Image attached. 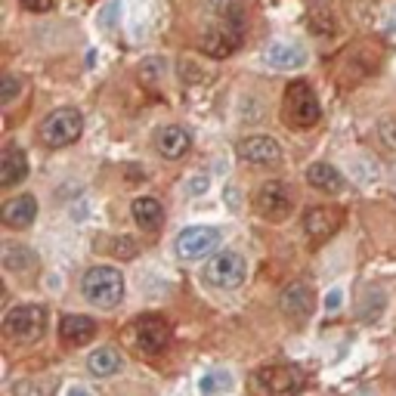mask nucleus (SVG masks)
Segmentation results:
<instances>
[{"instance_id": "13", "label": "nucleus", "mask_w": 396, "mask_h": 396, "mask_svg": "<svg viewBox=\"0 0 396 396\" xmlns=\"http://www.w3.org/2000/svg\"><path fill=\"white\" fill-rule=\"evenodd\" d=\"M155 149L164 161H180L186 152L192 149V133L186 131L183 124H167V127H161L155 136Z\"/></svg>"}, {"instance_id": "6", "label": "nucleus", "mask_w": 396, "mask_h": 396, "mask_svg": "<svg viewBox=\"0 0 396 396\" xmlns=\"http://www.w3.org/2000/svg\"><path fill=\"white\" fill-rule=\"evenodd\" d=\"M223 232L217 226H186V229L176 236L174 251L180 260H201V257L214 254V248H220Z\"/></svg>"}, {"instance_id": "27", "label": "nucleus", "mask_w": 396, "mask_h": 396, "mask_svg": "<svg viewBox=\"0 0 396 396\" xmlns=\"http://www.w3.org/2000/svg\"><path fill=\"white\" fill-rule=\"evenodd\" d=\"M19 90H22V84H19V78L16 75L0 78V102H13L16 96H19Z\"/></svg>"}, {"instance_id": "11", "label": "nucleus", "mask_w": 396, "mask_h": 396, "mask_svg": "<svg viewBox=\"0 0 396 396\" xmlns=\"http://www.w3.org/2000/svg\"><path fill=\"white\" fill-rule=\"evenodd\" d=\"M313 306H316V294H313V288L306 285V282H291V285L282 288V294H279V310L285 313L288 319H294V322L310 319Z\"/></svg>"}, {"instance_id": "14", "label": "nucleus", "mask_w": 396, "mask_h": 396, "mask_svg": "<svg viewBox=\"0 0 396 396\" xmlns=\"http://www.w3.org/2000/svg\"><path fill=\"white\" fill-rule=\"evenodd\" d=\"M337 223H341V217H337V211H331V208H310L304 214V232L313 245L328 241L337 232Z\"/></svg>"}, {"instance_id": "3", "label": "nucleus", "mask_w": 396, "mask_h": 396, "mask_svg": "<svg viewBox=\"0 0 396 396\" xmlns=\"http://www.w3.org/2000/svg\"><path fill=\"white\" fill-rule=\"evenodd\" d=\"M4 331L16 344H35L47 331V310L37 304H19L6 310L4 316Z\"/></svg>"}, {"instance_id": "16", "label": "nucleus", "mask_w": 396, "mask_h": 396, "mask_svg": "<svg viewBox=\"0 0 396 396\" xmlns=\"http://www.w3.org/2000/svg\"><path fill=\"white\" fill-rule=\"evenodd\" d=\"M25 176H28L25 149H19V145H6L4 155H0V186H4V189H13V186H19Z\"/></svg>"}, {"instance_id": "9", "label": "nucleus", "mask_w": 396, "mask_h": 396, "mask_svg": "<svg viewBox=\"0 0 396 396\" xmlns=\"http://www.w3.org/2000/svg\"><path fill=\"white\" fill-rule=\"evenodd\" d=\"M241 44H245V31H239L232 25H223V22L208 25L205 31H201V37H198L201 53L211 56V59H226V56H232Z\"/></svg>"}, {"instance_id": "26", "label": "nucleus", "mask_w": 396, "mask_h": 396, "mask_svg": "<svg viewBox=\"0 0 396 396\" xmlns=\"http://www.w3.org/2000/svg\"><path fill=\"white\" fill-rule=\"evenodd\" d=\"M109 254H115L118 260H131V257H136V241L133 239H112V248H106Z\"/></svg>"}, {"instance_id": "2", "label": "nucleus", "mask_w": 396, "mask_h": 396, "mask_svg": "<svg viewBox=\"0 0 396 396\" xmlns=\"http://www.w3.org/2000/svg\"><path fill=\"white\" fill-rule=\"evenodd\" d=\"M80 133H84V115L71 106L53 109L50 115L40 121V140L50 149H66V145L80 140Z\"/></svg>"}, {"instance_id": "22", "label": "nucleus", "mask_w": 396, "mask_h": 396, "mask_svg": "<svg viewBox=\"0 0 396 396\" xmlns=\"http://www.w3.org/2000/svg\"><path fill=\"white\" fill-rule=\"evenodd\" d=\"M0 263H4L6 272H31L37 266V254L31 251L28 245H19V241H6L4 254H0Z\"/></svg>"}, {"instance_id": "17", "label": "nucleus", "mask_w": 396, "mask_h": 396, "mask_svg": "<svg viewBox=\"0 0 396 396\" xmlns=\"http://www.w3.org/2000/svg\"><path fill=\"white\" fill-rule=\"evenodd\" d=\"M96 335V322L90 316H80V313H68L59 322V341L68 347H84L90 344Z\"/></svg>"}, {"instance_id": "24", "label": "nucleus", "mask_w": 396, "mask_h": 396, "mask_svg": "<svg viewBox=\"0 0 396 396\" xmlns=\"http://www.w3.org/2000/svg\"><path fill=\"white\" fill-rule=\"evenodd\" d=\"M384 306H387V294L381 288H368L366 294L359 297V306H356V319L371 325V322H378L384 316Z\"/></svg>"}, {"instance_id": "15", "label": "nucleus", "mask_w": 396, "mask_h": 396, "mask_svg": "<svg viewBox=\"0 0 396 396\" xmlns=\"http://www.w3.org/2000/svg\"><path fill=\"white\" fill-rule=\"evenodd\" d=\"M0 220L10 226V229H25V226L37 220V198L31 192H22V196L10 198L0 208Z\"/></svg>"}, {"instance_id": "21", "label": "nucleus", "mask_w": 396, "mask_h": 396, "mask_svg": "<svg viewBox=\"0 0 396 396\" xmlns=\"http://www.w3.org/2000/svg\"><path fill=\"white\" fill-rule=\"evenodd\" d=\"M131 214H133L136 226H140V229H149V232H158L161 223H164V208H161V201L152 198V196L133 198Z\"/></svg>"}, {"instance_id": "4", "label": "nucleus", "mask_w": 396, "mask_h": 396, "mask_svg": "<svg viewBox=\"0 0 396 396\" xmlns=\"http://www.w3.org/2000/svg\"><path fill=\"white\" fill-rule=\"evenodd\" d=\"M285 118L291 121V127H301V131L319 124L322 106H319L316 93L310 90V84H304V80L288 84V90H285Z\"/></svg>"}, {"instance_id": "28", "label": "nucleus", "mask_w": 396, "mask_h": 396, "mask_svg": "<svg viewBox=\"0 0 396 396\" xmlns=\"http://www.w3.org/2000/svg\"><path fill=\"white\" fill-rule=\"evenodd\" d=\"M378 136H381V143H384V149H390V152H396V121H381L378 124Z\"/></svg>"}, {"instance_id": "31", "label": "nucleus", "mask_w": 396, "mask_h": 396, "mask_svg": "<svg viewBox=\"0 0 396 396\" xmlns=\"http://www.w3.org/2000/svg\"><path fill=\"white\" fill-rule=\"evenodd\" d=\"M22 6H25L28 13H47V10H53V0H19Z\"/></svg>"}, {"instance_id": "18", "label": "nucleus", "mask_w": 396, "mask_h": 396, "mask_svg": "<svg viewBox=\"0 0 396 396\" xmlns=\"http://www.w3.org/2000/svg\"><path fill=\"white\" fill-rule=\"evenodd\" d=\"M263 59H266V66H272V68H279V71H294V68L306 66L304 47H297V44H282V40H279V44H270V47H266Z\"/></svg>"}, {"instance_id": "8", "label": "nucleus", "mask_w": 396, "mask_h": 396, "mask_svg": "<svg viewBox=\"0 0 396 396\" xmlns=\"http://www.w3.org/2000/svg\"><path fill=\"white\" fill-rule=\"evenodd\" d=\"M254 208L257 214L263 217V220H285L291 214V208H294V198H291V189L282 180H266L260 189L254 192Z\"/></svg>"}, {"instance_id": "29", "label": "nucleus", "mask_w": 396, "mask_h": 396, "mask_svg": "<svg viewBox=\"0 0 396 396\" xmlns=\"http://www.w3.org/2000/svg\"><path fill=\"white\" fill-rule=\"evenodd\" d=\"M208 186H211V180H208V174H196V176H189V183H186V196H205L208 192Z\"/></svg>"}, {"instance_id": "25", "label": "nucleus", "mask_w": 396, "mask_h": 396, "mask_svg": "<svg viewBox=\"0 0 396 396\" xmlns=\"http://www.w3.org/2000/svg\"><path fill=\"white\" fill-rule=\"evenodd\" d=\"M229 387H232V378L226 375V371H208V375L198 381V390L205 393V396L223 393V390H229Z\"/></svg>"}, {"instance_id": "20", "label": "nucleus", "mask_w": 396, "mask_h": 396, "mask_svg": "<svg viewBox=\"0 0 396 396\" xmlns=\"http://www.w3.org/2000/svg\"><path fill=\"white\" fill-rule=\"evenodd\" d=\"M208 10H211L214 22H223V25H232L248 35V10L245 0H208Z\"/></svg>"}, {"instance_id": "33", "label": "nucleus", "mask_w": 396, "mask_h": 396, "mask_svg": "<svg viewBox=\"0 0 396 396\" xmlns=\"http://www.w3.org/2000/svg\"><path fill=\"white\" fill-rule=\"evenodd\" d=\"M68 396H93V393L87 390V387H78V384H75V387H71V390H68Z\"/></svg>"}, {"instance_id": "12", "label": "nucleus", "mask_w": 396, "mask_h": 396, "mask_svg": "<svg viewBox=\"0 0 396 396\" xmlns=\"http://www.w3.org/2000/svg\"><path fill=\"white\" fill-rule=\"evenodd\" d=\"M239 158L248 161V164L254 167H270V164H279L282 161V145L279 140H272V136H248V140L239 143Z\"/></svg>"}, {"instance_id": "23", "label": "nucleus", "mask_w": 396, "mask_h": 396, "mask_svg": "<svg viewBox=\"0 0 396 396\" xmlns=\"http://www.w3.org/2000/svg\"><path fill=\"white\" fill-rule=\"evenodd\" d=\"M121 368H124V356H121L115 347H100V350H93L90 356H87V371H90L93 378H112V375H118Z\"/></svg>"}, {"instance_id": "10", "label": "nucleus", "mask_w": 396, "mask_h": 396, "mask_svg": "<svg viewBox=\"0 0 396 396\" xmlns=\"http://www.w3.org/2000/svg\"><path fill=\"white\" fill-rule=\"evenodd\" d=\"M257 387L266 396H294L304 387V371L297 366H270L257 371Z\"/></svg>"}, {"instance_id": "32", "label": "nucleus", "mask_w": 396, "mask_h": 396, "mask_svg": "<svg viewBox=\"0 0 396 396\" xmlns=\"http://www.w3.org/2000/svg\"><path fill=\"white\" fill-rule=\"evenodd\" d=\"M341 291H337V288H331L328 291V294H325V310H337V306H341Z\"/></svg>"}, {"instance_id": "19", "label": "nucleus", "mask_w": 396, "mask_h": 396, "mask_svg": "<svg viewBox=\"0 0 396 396\" xmlns=\"http://www.w3.org/2000/svg\"><path fill=\"white\" fill-rule=\"evenodd\" d=\"M306 183L316 192H322V196H337L344 189V174L337 167L325 164V161H316V164L306 167Z\"/></svg>"}, {"instance_id": "30", "label": "nucleus", "mask_w": 396, "mask_h": 396, "mask_svg": "<svg viewBox=\"0 0 396 396\" xmlns=\"http://www.w3.org/2000/svg\"><path fill=\"white\" fill-rule=\"evenodd\" d=\"M118 10H121V4H118V0H112V4L106 6V10H100V25H102V28H112V25H115Z\"/></svg>"}, {"instance_id": "5", "label": "nucleus", "mask_w": 396, "mask_h": 396, "mask_svg": "<svg viewBox=\"0 0 396 396\" xmlns=\"http://www.w3.org/2000/svg\"><path fill=\"white\" fill-rule=\"evenodd\" d=\"M131 341L143 356H158V353L171 344V322L164 316H158V313L140 316L131 325Z\"/></svg>"}, {"instance_id": "1", "label": "nucleus", "mask_w": 396, "mask_h": 396, "mask_svg": "<svg viewBox=\"0 0 396 396\" xmlns=\"http://www.w3.org/2000/svg\"><path fill=\"white\" fill-rule=\"evenodd\" d=\"M124 276L115 266H90L80 279V294L100 310H115L124 301Z\"/></svg>"}, {"instance_id": "7", "label": "nucleus", "mask_w": 396, "mask_h": 396, "mask_svg": "<svg viewBox=\"0 0 396 396\" xmlns=\"http://www.w3.org/2000/svg\"><path fill=\"white\" fill-rule=\"evenodd\" d=\"M205 279L211 282L214 288L232 291V288H239L241 282L248 279V260L239 251H220V254H214L211 263H208Z\"/></svg>"}]
</instances>
